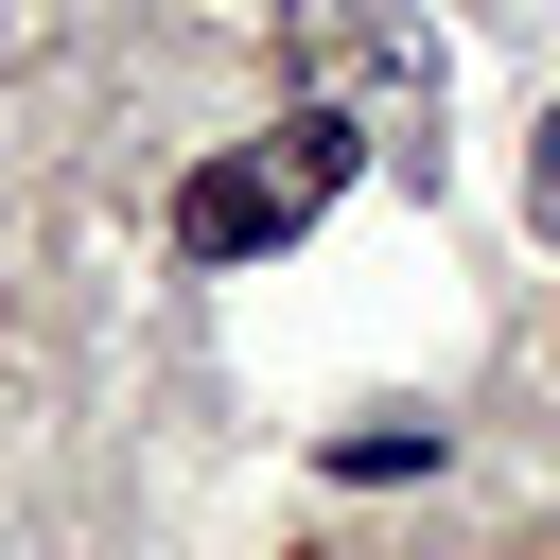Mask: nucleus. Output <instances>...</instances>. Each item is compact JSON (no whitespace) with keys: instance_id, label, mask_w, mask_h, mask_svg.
Masks as SVG:
<instances>
[{"instance_id":"1","label":"nucleus","mask_w":560,"mask_h":560,"mask_svg":"<svg viewBox=\"0 0 560 560\" xmlns=\"http://www.w3.org/2000/svg\"><path fill=\"white\" fill-rule=\"evenodd\" d=\"M368 158H385V140H368L350 105H298L280 140H245V158L175 175V245H192V262H262V245H298V228H315Z\"/></svg>"},{"instance_id":"2","label":"nucleus","mask_w":560,"mask_h":560,"mask_svg":"<svg viewBox=\"0 0 560 560\" xmlns=\"http://www.w3.org/2000/svg\"><path fill=\"white\" fill-rule=\"evenodd\" d=\"M298 70H315V105H368V140L438 158V140H420V122H438V35H420V18H385V0H298Z\"/></svg>"},{"instance_id":"3","label":"nucleus","mask_w":560,"mask_h":560,"mask_svg":"<svg viewBox=\"0 0 560 560\" xmlns=\"http://www.w3.org/2000/svg\"><path fill=\"white\" fill-rule=\"evenodd\" d=\"M332 472H438V420H368V438H332Z\"/></svg>"},{"instance_id":"4","label":"nucleus","mask_w":560,"mask_h":560,"mask_svg":"<svg viewBox=\"0 0 560 560\" xmlns=\"http://www.w3.org/2000/svg\"><path fill=\"white\" fill-rule=\"evenodd\" d=\"M525 210H542V245H560V105H542V140H525Z\"/></svg>"}]
</instances>
